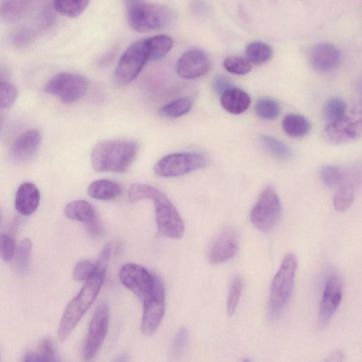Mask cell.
Here are the masks:
<instances>
[{"label":"cell","mask_w":362,"mask_h":362,"mask_svg":"<svg viewBox=\"0 0 362 362\" xmlns=\"http://www.w3.org/2000/svg\"><path fill=\"white\" fill-rule=\"evenodd\" d=\"M110 257L100 253L95 263V270L86 281L78 293L67 305L61 318L58 337L64 341L76 326L98 296L103 284Z\"/></svg>","instance_id":"obj_1"},{"label":"cell","mask_w":362,"mask_h":362,"mask_svg":"<svg viewBox=\"0 0 362 362\" xmlns=\"http://www.w3.org/2000/svg\"><path fill=\"white\" fill-rule=\"evenodd\" d=\"M146 199H151L154 204L159 234L168 238H180L185 231V224L168 197L151 185L142 183L131 185L127 192V199L129 202Z\"/></svg>","instance_id":"obj_2"},{"label":"cell","mask_w":362,"mask_h":362,"mask_svg":"<svg viewBox=\"0 0 362 362\" xmlns=\"http://www.w3.org/2000/svg\"><path fill=\"white\" fill-rule=\"evenodd\" d=\"M137 153L138 144L134 141H103L91 151V165L98 173H124L131 166Z\"/></svg>","instance_id":"obj_3"},{"label":"cell","mask_w":362,"mask_h":362,"mask_svg":"<svg viewBox=\"0 0 362 362\" xmlns=\"http://www.w3.org/2000/svg\"><path fill=\"white\" fill-rule=\"evenodd\" d=\"M297 267L295 254L286 255L272 281L267 304V313L271 320L281 315L291 297Z\"/></svg>","instance_id":"obj_4"},{"label":"cell","mask_w":362,"mask_h":362,"mask_svg":"<svg viewBox=\"0 0 362 362\" xmlns=\"http://www.w3.org/2000/svg\"><path fill=\"white\" fill-rule=\"evenodd\" d=\"M207 157L197 151H185L168 154L160 158L154 165L156 175L171 177L182 175L206 167Z\"/></svg>","instance_id":"obj_5"},{"label":"cell","mask_w":362,"mask_h":362,"mask_svg":"<svg viewBox=\"0 0 362 362\" xmlns=\"http://www.w3.org/2000/svg\"><path fill=\"white\" fill-rule=\"evenodd\" d=\"M130 26L136 31L144 33L167 26L171 21V10L157 4L143 2L127 11Z\"/></svg>","instance_id":"obj_6"},{"label":"cell","mask_w":362,"mask_h":362,"mask_svg":"<svg viewBox=\"0 0 362 362\" xmlns=\"http://www.w3.org/2000/svg\"><path fill=\"white\" fill-rule=\"evenodd\" d=\"M281 214L279 197L272 186L266 187L250 211V220L259 230L268 232L279 221Z\"/></svg>","instance_id":"obj_7"},{"label":"cell","mask_w":362,"mask_h":362,"mask_svg":"<svg viewBox=\"0 0 362 362\" xmlns=\"http://www.w3.org/2000/svg\"><path fill=\"white\" fill-rule=\"evenodd\" d=\"M88 88L86 77L78 74L62 72L54 76L45 86V91L57 97L65 104L79 100Z\"/></svg>","instance_id":"obj_8"},{"label":"cell","mask_w":362,"mask_h":362,"mask_svg":"<svg viewBox=\"0 0 362 362\" xmlns=\"http://www.w3.org/2000/svg\"><path fill=\"white\" fill-rule=\"evenodd\" d=\"M147 62L148 52L146 39L135 42L121 56L115 70V81L120 86L131 83Z\"/></svg>","instance_id":"obj_9"},{"label":"cell","mask_w":362,"mask_h":362,"mask_svg":"<svg viewBox=\"0 0 362 362\" xmlns=\"http://www.w3.org/2000/svg\"><path fill=\"white\" fill-rule=\"evenodd\" d=\"M144 310L141 331L146 336L152 335L160 326L165 311V290L162 281L156 276L151 291L142 299Z\"/></svg>","instance_id":"obj_10"},{"label":"cell","mask_w":362,"mask_h":362,"mask_svg":"<svg viewBox=\"0 0 362 362\" xmlns=\"http://www.w3.org/2000/svg\"><path fill=\"white\" fill-rule=\"evenodd\" d=\"M342 298V281L337 273L330 274L325 281L320 303L317 327H327L338 309Z\"/></svg>","instance_id":"obj_11"},{"label":"cell","mask_w":362,"mask_h":362,"mask_svg":"<svg viewBox=\"0 0 362 362\" xmlns=\"http://www.w3.org/2000/svg\"><path fill=\"white\" fill-rule=\"evenodd\" d=\"M109 315L110 310L107 304H101L96 308L88 326L83 349V356L86 360L93 358L103 344L108 329Z\"/></svg>","instance_id":"obj_12"},{"label":"cell","mask_w":362,"mask_h":362,"mask_svg":"<svg viewBox=\"0 0 362 362\" xmlns=\"http://www.w3.org/2000/svg\"><path fill=\"white\" fill-rule=\"evenodd\" d=\"M361 134L360 119L346 115L328 122L322 132L324 140L332 145L349 143L358 139Z\"/></svg>","instance_id":"obj_13"},{"label":"cell","mask_w":362,"mask_h":362,"mask_svg":"<svg viewBox=\"0 0 362 362\" xmlns=\"http://www.w3.org/2000/svg\"><path fill=\"white\" fill-rule=\"evenodd\" d=\"M119 277L121 283L141 300L151 291L156 279L146 269L133 263L123 265Z\"/></svg>","instance_id":"obj_14"},{"label":"cell","mask_w":362,"mask_h":362,"mask_svg":"<svg viewBox=\"0 0 362 362\" xmlns=\"http://www.w3.org/2000/svg\"><path fill=\"white\" fill-rule=\"evenodd\" d=\"M64 212L66 218L83 223L93 237L100 235L102 228L97 212L93 205L87 201H72L65 206Z\"/></svg>","instance_id":"obj_15"},{"label":"cell","mask_w":362,"mask_h":362,"mask_svg":"<svg viewBox=\"0 0 362 362\" xmlns=\"http://www.w3.org/2000/svg\"><path fill=\"white\" fill-rule=\"evenodd\" d=\"M210 68V62L206 54L200 49L186 51L177 61V74L186 79H194L206 74Z\"/></svg>","instance_id":"obj_16"},{"label":"cell","mask_w":362,"mask_h":362,"mask_svg":"<svg viewBox=\"0 0 362 362\" xmlns=\"http://www.w3.org/2000/svg\"><path fill=\"white\" fill-rule=\"evenodd\" d=\"M341 55L339 49L329 42L315 45L310 52L309 60L311 66L317 72L325 73L332 71L340 64Z\"/></svg>","instance_id":"obj_17"},{"label":"cell","mask_w":362,"mask_h":362,"mask_svg":"<svg viewBox=\"0 0 362 362\" xmlns=\"http://www.w3.org/2000/svg\"><path fill=\"white\" fill-rule=\"evenodd\" d=\"M42 141L40 132L29 129L22 133L13 142L10 155L13 160L23 163L30 160L37 153Z\"/></svg>","instance_id":"obj_18"},{"label":"cell","mask_w":362,"mask_h":362,"mask_svg":"<svg viewBox=\"0 0 362 362\" xmlns=\"http://www.w3.org/2000/svg\"><path fill=\"white\" fill-rule=\"evenodd\" d=\"M237 250L236 235L232 230L227 229L212 243L209 252V259L214 264H221L233 257Z\"/></svg>","instance_id":"obj_19"},{"label":"cell","mask_w":362,"mask_h":362,"mask_svg":"<svg viewBox=\"0 0 362 362\" xmlns=\"http://www.w3.org/2000/svg\"><path fill=\"white\" fill-rule=\"evenodd\" d=\"M40 201V192L37 186L25 182L18 188L15 197V208L21 215L33 214L38 208Z\"/></svg>","instance_id":"obj_20"},{"label":"cell","mask_w":362,"mask_h":362,"mask_svg":"<svg viewBox=\"0 0 362 362\" xmlns=\"http://www.w3.org/2000/svg\"><path fill=\"white\" fill-rule=\"evenodd\" d=\"M221 104L227 112L238 115L248 108L250 98L245 91L233 87L221 95Z\"/></svg>","instance_id":"obj_21"},{"label":"cell","mask_w":362,"mask_h":362,"mask_svg":"<svg viewBox=\"0 0 362 362\" xmlns=\"http://www.w3.org/2000/svg\"><path fill=\"white\" fill-rule=\"evenodd\" d=\"M122 192V187L117 182L101 179L92 182L88 187V194L98 200H112L118 197Z\"/></svg>","instance_id":"obj_22"},{"label":"cell","mask_w":362,"mask_h":362,"mask_svg":"<svg viewBox=\"0 0 362 362\" xmlns=\"http://www.w3.org/2000/svg\"><path fill=\"white\" fill-rule=\"evenodd\" d=\"M282 127L286 134L293 137H302L310 132V124L304 116L292 113L284 117Z\"/></svg>","instance_id":"obj_23"},{"label":"cell","mask_w":362,"mask_h":362,"mask_svg":"<svg viewBox=\"0 0 362 362\" xmlns=\"http://www.w3.org/2000/svg\"><path fill=\"white\" fill-rule=\"evenodd\" d=\"M148 62L158 60L164 57L171 49L173 40L168 35H160L146 39Z\"/></svg>","instance_id":"obj_24"},{"label":"cell","mask_w":362,"mask_h":362,"mask_svg":"<svg viewBox=\"0 0 362 362\" xmlns=\"http://www.w3.org/2000/svg\"><path fill=\"white\" fill-rule=\"evenodd\" d=\"M272 47L261 41H254L249 43L245 48L246 59L250 64H262L268 62L272 57Z\"/></svg>","instance_id":"obj_25"},{"label":"cell","mask_w":362,"mask_h":362,"mask_svg":"<svg viewBox=\"0 0 362 362\" xmlns=\"http://www.w3.org/2000/svg\"><path fill=\"white\" fill-rule=\"evenodd\" d=\"M31 251L32 243L28 238L21 240L16 247L12 260L20 274H23L28 272L30 263Z\"/></svg>","instance_id":"obj_26"},{"label":"cell","mask_w":362,"mask_h":362,"mask_svg":"<svg viewBox=\"0 0 362 362\" xmlns=\"http://www.w3.org/2000/svg\"><path fill=\"white\" fill-rule=\"evenodd\" d=\"M259 139L267 151L279 160H286L291 154L289 147L281 140L264 134H259Z\"/></svg>","instance_id":"obj_27"},{"label":"cell","mask_w":362,"mask_h":362,"mask_svg":"<svg viewBox=\"0 0 362 362\" xmlns=\"http://www.w3.org/2000/svg\"><path fill=\"white\" fill-rule=\"evenodd\" d=\"M192 105V99L188 97L177 98L162 106L159 112L164 117L176 118L188 113Z\"/></svg>","instance_id":"obj_28"},{"label":"cell","mask_w":362,"mask_h":362,"mask_svg":"<svg viewBox=\"0 0 362 362\" xmlns=\"http://www.w3.org/2000/svg\"><path fill=\"white\" fill-rule=\"evenodd\" d=\"M356 189L351 183L343 184L336 192L333 204L339 212L347 211L352 205L355 198Z\"/></svg>","instance_id":"obj_29"},{"label":"cell","mask_w":362,"mask_h":362,"mask_svg":"<svg viewBox=\"0 0 362 362\" xmlns=\"http://www.w3.org/2000/svg\"><path fill=\"white\" fill-rule=\"evenodd\" d=\"M90 0H54L57 11L67 17L79 16L88 6Z\"/></svg>","instance_id":"obj_30"},{"label":"cell","mask_w":362,"mask_h":362,"mask_svg":"<svg viewBox=\"0 0 362 362\" xmlns=\"http://www.w3.org/2000/svg\"><path fill=\"white\" fill-rule=\"evenodd\" d=\"M56 350L52 339L45 338L41 342L38 352L28 353L25 361H57Z\"/></svg>","instance_id":"obj_31"},{"label":"cell","mask_w":362,"mask_h":362,"mask_svg":"<svg viewBox=\"0 0 362 362\" xmlns=\"http://www.w3.org/2000/svg\"><path fill=\"white\" fill-rule=\"evenodd\" d=\"M255 110L259 118L264 120H272L279 116L281 108L274 99L264 97L257 101Z\"/></svg>","instance_id":"obj_32"},{"label":"cell","mask_w":362,"mask_h":362,"mask_svg":"<svg viewBox=\"0 0 362 362\" xmlns=\"http://www.w3.org/2000/svg\"><path fill=\"white\" fill-rule=\"evenodd\" d=\"M17 95L16 86L0 71V108L10 107L16 101Z\"/></svg>","instance_id":"obj_33"},{"label":"cell","mask_w":362,"mask_h":362,"mask_svg":"<svg viewBox=\"0 0 362 362\" xmlns=\"http://www.w3.org/2000/svg\"><path fill=\"white\" fill-rule=\"evenodd\" d=\"M346 104L344 99L333 97L329 99L324 107V117L327 122L336 120L346 114Z\"/></svg>","instance_id":"obj_34"},{"label":"cell","mask_w":362,"mask_h":362,"mask_svg":"<svg viewBox=\"0 0 362 362\" xmlns=\"http://www.w3.org/2000/svg\"><path fill=\"white\" fill-rule=\"evenodd\" d=\"M320 177L326 186L334 187L340 185L344 181V172L339 166L325 165L320 170Z\"/></svg>","instance_id":"obj_35"},{"label":"cell","mask_w":362,"mask_h":362,"mask_svg":"<svg viewBox=\"0 0 362 362\" xmlns=\"http://www.w3.org/2000/svg\"><path fill=\"white\" fill-rule=\"evenodd\" d=\"M242 290V279L237 276L234 278L230 284L228 292L227 313L229 317H232L235 313L241 296Z\"/></svg>","instance_id":"obj_36"},{"label":"cell","mask_w":362,"mask_h":362,"mask_svg":"<svg viewBox=\"0 0 362 362\" xmlns=\"http://www.w3.org/2000/svg\"><path fill=\"white\" fill-rule=\"evenodd\" d=\"M223 64L227 71L235 75H245L252 69L250 62L240 56L228 57L224 59Z\"/></svg>","instance_id":"obj_37"},{"label":"cell","mask_w":362,"mask_h":362,"mask_svg":"<svg viewBox=\"0 0 362 362\" xmlns=\"http://www.w3.org/2000/svg\"><path fill=\"white\" fill-rule=\"evenodd\" d=\"M188 332L186 327H182L177 332L170 349V357L177 359L183 353L187 341Z\"/></svg>","instance_id":"obj_38"},{"label":"cell","mask_w":362,"mask_h":362,"mask_svg":"<svg viewBox=\"0 0 362 362\" xmlns=\"http://www.w3.org/2000/svg\"><path fill=\"white\" fill-rule=\"evenodd\" d=\"M95 270V263L89 260L78 262L73 271V278L78 281H86Z\"/></svg>","instance_id":"obj_39"},{"label":"cell","mask_w":362,"mask_h":362,"mask_svg":"<svg viewBox=\"0 0 362 362\" xmlns=\"http://www.w3.org/2000/svg\"><path fill=\"white\" fill-rule=\"evenodd\" d=\"M15 249L14 240L6 234L0 233V258L7 262L12 261Z\"/></svg>","instance_id":"obj_40"},{"label":"cell","mask_w":362,"mask_h":362,"mask_svg":"<svg viewBox=\"0 0 362 362\" xmlns=\"http://www.w3.org/2000/svg\"><path fill=\"white\" fill-rule=\"evenodd\" d=\"M212 86L214 90L220 95L228 89L234 87L233 83L224 76H217L215 77Z\"/></svg>","instance_id":"obj_41"},{"label":"cell","mask_w":362,"mask_h":362,"mask_svg":"<svg viewBox=\"0 0 362 362\" xmlns=\"http://www.w3.org/2000/svg\"><path fill=\"white\" fill-rule=\"evenodd\" d=\"M127 11L144 2V0H124Z\"/></svg>","instance_id":"obj_42"},{"label":"cell","mask_w":362,"mask_h":362,"mask_svg":"<svg viewBox=\"0 0 362 362\" xmlns=\"http://www.w3.org/2000/svg\"><path fill=\"white\" fill-rule=\"evenodd\" d=\"M343 354L341 351H337L334 352L331 356L330 358L328 361H342L343 360Z\"/></svg>","instance_id":"obj_43"},{"label":"cell","mask_w":362,"mask_h":362,"mask_svg":"<svg viewBox=\"0 0 362 362\" xmlns=\"http://www.w3.org/2000/svg\"><path fill=\"white\" fill-rule=\"evenodd\" d=\"M4 124V117L1 112H0V132Z\"/></svg>","instance_id":"obj_44"},{"label":"cell","mask_w":362,"mask_h":362,"mask_svg":"<svg viewBox=\"0 0 362 362\" xmlns=\"http://www.w3.org/2000/svg\"><path fill=\"white\" fill-rule=\"evenodd\" d=\"M1 210H0V225H1Z\"/></svg>","instance_id":"obj_45"}]
</instances>
